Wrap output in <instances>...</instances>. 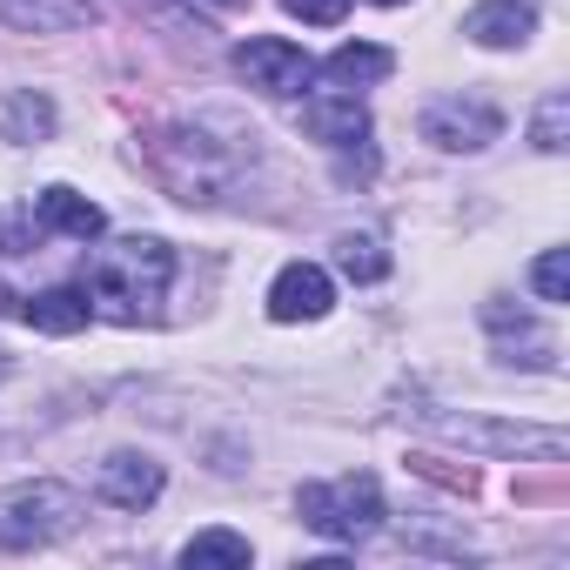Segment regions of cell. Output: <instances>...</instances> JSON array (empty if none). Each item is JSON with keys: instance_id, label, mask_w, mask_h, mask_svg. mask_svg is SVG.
Instances as JSON below:
<instances>
[{"instance_id": "277c9868", "label": "cell", "mask_w": 570, "mask_h": 570, "mask_svg": "<svg viewBox=\"0 0 570 570\" xmlns=\"http://www.w3.org/2000/svg\"><path fill=\"white\" fill-rule=\"evenodd\" d=\"M296 510H303V523H309L316 537H330V543H363V537L383 530V483H376L370 470H350V476H336V483H303Z\"/></svg>"}, {"instance_id": "6da1fadb", "label": "cell", "mask_w": 570, "mask_h": 570, "mask_svg": "<svg viewBox=\"0 0 570 570\" xmlns=\"http://www.w3.org/2000/svg\"><path fill=\"white\" fill-rule=\"evenodd\" d=\"M248 161H255V148H248L242 135L222 141L208 121H175V128H155V135H148V168H155V181H161L175 202H188V208L222 202V195L242 181Z\"/></svg>"}, {"instance_id": "cb8c5ba5", "label": "cell", "mask_w": 570, "mask_h": 570, "mask_svg": "<svg viewBox=\"0 0 570 570\" xmlns=\"http://www.w3.org/2000/svg\"><path fill=\"white\" fill-rule=\"evenodd\" d=\"M0 383H8V356H0Z\"/></svg>"}, {"instance_id": "4fadbf2b", "label": "cell", "mask_w": 570, "mask_h": 570, "mask_svg": "<svg viewBox=\"0 0 570 570\" xmlns=\"http://www.w3.org/2000/svg\"><path fill=\"white\" fill-rule=\"evenodd\" d=\"M323 75H330L336 88H376V81L396 75V55L376 48V41H350V48H336V55L323 61Z\"/></svg>"}, {"instance_id": "9a60e30c", "label": "cell", "mask_w": 570, "mask_h": 570, "mask_svg": "<svg viewBox=\"0 0 570 570\" xmlns=\"http://www.w3.org/2000/svg\"><path fill=\"white\" fill-rule=\"evenodd\" d=\"M21 316H28L41 336H75V330H88V316H95V309H88V296H81V289H41Z\"/></svg>"}, {"instance_id": "30bf717a", "label": "cell", "mask_w": 570, "mask_h": 570, "mask_svg": "<svg viewBox=\"0 0 570 570\" xmlns=\"http://www.w3.org/2000/svg\"><path fill=\"white\" fill-rule=\"evenodd\" d=\"M463 35L476 48H523L537 35V0H483L463 14Z\"/></svg>"}, {"instance_id": "9c48e42d", "label": "cell", "mask_w": 570, "mask_h": 570, "mask_svg": "<svg viewBox=\"0 0 570 570\" xmlns=\"http://www.w3.org/2000/svg\"><path fill=\"white\" fill-rule=\"evenodd\" d=\"M161 463L148 456V450H115L101 470H95V490H101V503H115V510H148L155 497H161Z\"/></svg>"}, {"instance_id": "7402d4cb", "label": "cell", "mask_w": 570, "mask_h": 570, "mask_svg": "<svg viewBox=\"0 0 570 570\" xmlns=\"http://www.w3.org/2000/svg\"><path fill=\"white\" fill-rule=\"evenodd\" d=\"M208 8H242V0H208Z\"/></svg>"}, {"instance_id": "ffe728a7", "label": "cell", "mask_w": 570, "mask_h": 570, "mask_svg": "<svg viewBox=\"0 0 570 570\" xmlns=\"http://www.w3.org/2000/svg\"><path fill=\"white\" fill-rule=\"evenodd\" d=\"M563 128H570V95H543V108H537V148L557 155L563 148Z\"/></svg>"}, {"instance_id": "52a82bcc", "label": "cell", "mask_w": 570, "mask_h": 570, "mask_svg": "<svg viewBox=\"0 0 570 570\" xmlns=\"http://www.w3.org/2000/svg\"><path fill=\"white\" fill-rule=\"evenodd\" d=\"M416 128H423V141H436L450 155H476V148H490L503 135V115L490 101H476V95H436Z\"/></svg>"}, {"instance_id": "2e32d148", "label": "cell", "mask_w": 570, "mask_h": 570, "mask_svg": "<svg viewBox=\"0 0 570 570\" xmlns=\"http://www.w3.org/2000/svg\"><path fill=\"white\" fill-rule=\"evenodd\" d=\"M0 21H14V28H81V21H95V0H0Z\"/></svg>"}, {"instance_id": "7c38bea8", "label": "cell", "mask_w": 570, "mask_h": 570, "mask_svg": "<svg viewBox=\"0 0 570 570\" xmlns=\"http://www.w3.org/2000/svg\"><path fill=\"white\" fill-rule=\"evenodd\" d=\"M35 222H41V228H55V235H75V242H101V228H108V215H101L88 195L61 188V181L35 195Z\"/></svg>"}, {"instance_id": "e0dca14e", "label": "cell", "mask_w": 570, "mask_h": 570, "mask_svg": "<svg viewBox=\"0 0 570 570\" xmlns=\"http://www.w3.org/2000/svg\"><path fill=\"white\" fill-rule=\"evenodd\" d=\"M336 268H343L350 282H383V275H390V255H383L376 235H343V242H336Z\"/></svg>"}, {"instance_id": "5bb4252c", "label": "cell", "mask_w": 570, "mask_h": 570, "mask_svg": "<svg viewBox=\"0 0 570 570\" xmlns=\"http://www.w3.org/2000/svg\"><path fill=\"white\" fill-rule=\"evenodd\" d=\"M55 135V101L35 88H14L0 101V141H48Z\"/></svg>"}, {"instance_id": "5b68a950", "label": "cell", "mask_w": 570, "mask_h": 570, "mask_svg": "<svg viewBox=\"0 0 570 570\" xmlns=\"http://www.w3.org/2000/svg\"><path fill=\"white\" fill-rule=\"evenodd\" d=\"M430 436L443 443H463V450H490V456H517V450H537V456H563V430H523V423H490V416H450V410H410Z\"/></svg>"}, {"instance_id": "8992f818", "label": "cell", "mask_w": 570, "mask_h": 570, "mask_svg": "<svg viewBox=\"0 0 570 570\" xmlns=\"http://www.w3.org/2000/svg\"><path fill=\"white\" fill-rule=\"evenodd\" d=\"M228 68H235L255 95H275V101L303 95L309 75H316V61H309L296 41H282V35H255V41H242V48L228 55Z\"/></svg>"}, {"instance_id": "3957f363", "label": "cell", "mask_w": 570, "mask_h": 570, "mask_svg": "<svg viewBox=\"0 0 570 570\" xmlns=\"http://www.w3.org/2000/svg\"><path fill=\"white\" fill-rule=\"evenodd\" d=\"M81 517H88L81 490H68V483H55V476L8 483V490H0V550H41V543H61Z\"/></svg>"}, {"instance_id": "44dd1931", "label": "cell", "mask_w": 570, "mask_h": 570, "mask_svg": "<svg viewBox=\"0 0 570 570\" xmlns=\"http://www.w3.org/2000/svg\"><path fill=\"white\" fill-rule=\"evenodd\" d=\"M296 21H316V28H336L343 14H350V0H282Z\"/></svg>"}, {"instance_id": "8fae6325", "label": "cell", "mask_w": 570, "mask_h": 570, "mask_svg": "<svg viewBox=\"0 0 570 570\" xmlns=\"http://www.w3.org/2000/svg\"><path fill=\"white\" fill-rule=\"evenodd\" d=\"M303 128L330 148H356V141H370V108L356 95H316V101H303Z\"/></svg>"}, {"instance_id": "603a6c76", "label": "cell", "mask_w": 570, "mask_h": 570, "mask_svg": "<svg viewBox=\"0 0 570 570\" xmlns=\"http://www.w3.org/2000/svg\"><path fill=\"white\" fill-rule=\"evenodd\" d=\"M376 8H403V0H376Z\"/></svg>"}, {"instance_id": "7a4b0ae2", "label": "cell", "mask_w": 570, "mask_h": 570, "mask_svg": "<svg viewBox=\"0 0 570 570\" xmlns=\"http://www.w3.org/2000/svg\"><path fill=\"white\" fill-rule=\"evenodd\" d=\"M168 282H175V248L155 242V235H121V242L88 255V289L81 296L108 323H155Z\"/></svg>"}, {"instance_id": "ac0fdd59", "label": "cell", "mask_w": 570, "mask_h": 570, "mask_svg": "<svg viewBox=\"0 0 570 570\" xmlns=\"http://www.w3.org/2000/svg\"><path fill=\"white\" fill-rule=\"evenodd\" d=\"M181 563H188V570H202V563H248V537H235V530H202V537L181 543Z\"/></svg>"}, {"instance_id": "d6986e66", "label": "cell", "mask_w": 570, "mask_h": 570, "mask_svg": "<svg viewBox=\"0 0 570 570\" xmlns=\"http://www.w3.org/2000/svg\"><path fill=\"white\" fill-rule=\"evenodd\" d=\"M530 289H537L543 303H570V255H563V248H543V255L530 262Z\"/></svg>"}, {"instance_id": "ba28073f", "label": "cell", "mask_w": 570, "mask_h": 570, "mask_svg": "<svg viewBox=\"0 0 570 570\" xmlns=\"http://www.w3.org/2000/svg\"><path fill=\"white\" fill-rule=\"evenodd\" d=\"M330 303H336V289H330V275L316 262H289L268 282V316L275 323H323Z\"/></svg>"}]
</instances>
